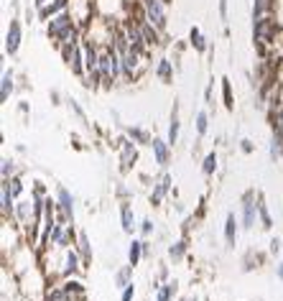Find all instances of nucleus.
Here are the masks:
<instances>
[{"mask_svg":"<svg viewBox=\"0 0 283 301\" xmlns=\"http://www.w3.org/2000/svg\"><path fill=\"white\" fill-rule=\"evenodd\" d=\"M207 125H210V115H207V110H199L197 112V136L199 138L207 133Z\"/></svg>","mask_w":283,"mask_h":301,"instance_id":"32","label":"nucleus"},{"mask_svg":"<svg viewBox=\"0 0 283 301\" xmlns=\"http://www.w3.org/2000/svg\"><path fill=\"white\" fill-rule=\"evenodd\" d=\"M84 260H82V255H79V250H74V248H69V250H64V268H62V273L67 276V278H71L77 271H82L84 266H82Z\"/></svg>","mask_w":283,"mask_h":301,"instance_id":"8","label":"nucleus"},{"mask_svg":"<svg viewBox=\"0 0 283 301\" xmlns=\"http://www.w3.org/2000/svg\"><path fill=\"white\" fill-rule=\"evenodd\" d=\"M276 276L283 281V263H278V266H276Z\"/></svg>","mask_w":283,"mask_h":301,"instance_id":"43","label":"nucleus"},{"mask_svg":"<svg viewBox=\"0 0 283 301\" xmlns=\"http://www.w3.org/2000/svg\"><path fill=\"white\" fill-rule=\"evenodd\" d=\"M143 255H145V253H143V240H133L130 248H128V263H130V266H138Z\"/></svg>","mask_w":283,"mask_h":301,"instance_id":"24","label":"nucleus"},{"mask_svg":"<svg viewBox=\"0 0 283 301\" xmlns=\"http://www.w3.org/2000/svg\"><path fill=\"white\" fill-rule=\"evenodd\" d=\"M150 150H153V161H156L158 166H168V158H171V146H168V141L153 138V141H150Z\"/></svg>","mask_w":283,"mask_h":301,"instance_id":"10","label":"nucleus"},{"mask_svg":"<svg viewBox=\"0 0 283 301\" xmlns=\"http://www.w3.org/2000/svg\"><path fill=\"white\" fill-rule=\"evenodd\" d=\"M163 3H166V5H168V3H171V0H163Z\"/></svg>","mask_w":283,"mask_h":301,"instance_id":"45","label":"nucleus"},{"mask_svg":"<svg viewBox=\"0 0 283 301\" xmlns=\"http://www.w3.org/2000/svg\"><path fill=\"white\" fill-rule=\"evenodd\" d=\"M156 77L161 79V82H171L174 79V62L171 59H158V64H156Z\"/></svg>","mask_w":283,"mask_h":301,"instance_id":"21","label":"nucleus"},{"mask_svg":"<svg viewBox=\"0 0 283 301\" xmlns=\"http://www.w3.org/2000/svg\"><path fill=\"white\" fill-rule=\"evenodd\" d=\"M273 10H276V0H253L250 15H253V21H258V18L273 15Z\"/></svg>","mask_w":283,"mask_h":301,"instance_id":"15","label":"nucleus"},{"mask_svg":"<svg viewBox=\"0 0 283 301\" xmlns=\"http://www.w3.org/2000/svg\"><path fill=\"white\" fill-rule=\"evenodd\" d=\"M77 250H79V255H82V260H84V263H89V260H92V245H89V237H87V232H84V230H79V232H77Z\"/></svg>","mask_w":283,"mask_h":301,"instance_id":"20","label":"nucleus"},{"mask_svg":"<svg viewBox=\"0 0 283 301\" xmlns=\"http://www.w3.org/2000/svg\"><path fill=\"white\" fill-rule=\"evenodd\" d=\"M0 176L3 179H13L15 176V163L10 158H3V166H0Z\"/></svg>","mask_w":283,"mask_h":301,"instance_id":"34","label":"nucleus"},{"mask_svg":"<svg viewBox=\"0 0 283 301\" xmlns=\"http://www.w3.org/2000/svg\"><path fill=\"white\" fill-rule=\"evenodd\" d=\"M128 138L138 146H150V136L143 130V128H128Z\"/></svg>","mask_w":283,"mask_h":301,"instance_id":"27","label":"nucleus"},{"mask_svg":"<svg viewBox=\"0 0 283 301\" xmlns=\"http://www.w3.org/2000/svg\"><path fill=\"white\" fill-rule=\"evenodd\" d=\"M120 161H123V171H128L138 161V148L133 146L130 138H120Z\"/></svg>","mask_w":283,"mask_h":301,"instance_id":"11","label":"nucleus"},{"mask_svg":"<svg viewBox=\"0 0 283 301\" xmlns=\"http://www.w3.org/2000/svg\"><path fill=\"white\" fill-rule=\"evenodd\" d=\"M46 33H49V39H51L56 46H62V44H69V41H82L84 28L77 26V21L71 18L69 10H64V13L54 15V18L46 23Z\"/></svg>","mask_w":283,"mask_h":301,"instance_id":"1","label":"nucleus"},{"mask_svg":"<svg viewBox=\"0 0 283 301\" xmlns=\"http://www.w3.org/2000/svg\"><path fill=\"white\" fill-rule=\"evenodd\" d=\"M281 250V237H273L271 240V253H278Z\"/></svg>","mask_w":283,"mask_h":301,"instance_id":"41","label":"nucleus"},{"mask_svg":"<svg viewBox=\"0 0 283 301\" xmlns=\"http://www.w3.org/2000/svg\"><path fill=\"white\" fill-rule=\"evenodd\" d=\"M133 296H136V284H128V286L123 289V296H120V301H133Z\"/></svg>","mask_w":283,"mask_h":301,"instance_id":"36","label":"nucleus"},{"mask_svg":"<svg viewBox=\"0 0 283 301\" xmlns=\"http://www.w3.org/2000/svg\"><path fill=\"white\" fill-rule=\"evenodd\" d=\"M276 33H278V23L273 15H266V18H258L253 21V41L258 46L260 54H266V46L276 41Z\"/></svg>","mask_w":283,"mask_h":301,"instance_id":"2","label":"nucleus"},{"mask_svg":"<svg viewBox=\"0 0 283 301\" xmlns=\"http://www.w3.org/2000/svg\"><path fill=\"white\" fill-rule=\"evenodd\" d=\"M138 5L143 8V13H145V18L161 31V33H166V28H168V13H166V3L163 0H138Z\"/></svg>","mask_w":283,"mask_h":301,"instance_id":"4","label":"nucleus"},{"mask_svg":"<svg viewBox=\"0 0 283 301\" xmlns=\"http://www.w3.org/2000/svg\"><path fill=\"white\" fill-rule=\"evenodd\" d=\"M184 253H186V237H181V240H176V242L168 245V258L171 260H181Z\"/></svg>","mask_w":283,"mask_h":301,"instance_id":"26","label":"nucleus"},{"mask_svg":"<svg viewBox=\"0 0 283 301\" xmlns=\"http://www.w3.org/2000/svg\"><path fill=\"white\" fill-rule=\"evenodd\" d=\"M120 222H123V232H128V235H133L136 232V212H133V207L128 204V202H123L120 204Z\"/></svg>","mask_w":283,"mask_h":301,"instance_id":"14","label":"nucleus"},{"mask_svg":"<svg viewBox=\"0 0 283 301\" xmlns=\"http://www.w3.org/2000/svg\"><path fill=\"white\" fill-rule=\"evenodd\" d=\"M69 107L77 112V118H79V120H84V112H82V107L77 105V100H69Z\"/></svg>","mask_w":283,"mask_h":301,"instance_id":"38","label":"nucleus"},{"mask_svg":"<svg viewBox=\"0 0 283 301\" xmlns=\"http://www.w3.org/2000/svg\"><path fill=\"white\" fill-rule=\"evenodd\" d=\"M176 294V281H166L158 286V294H156V301H171Z\"/></svg>","mask_w":283,"mask_h":301,"instance_id":"25","label":"nucleus"},{"mask_svg":"<svg viewBox=\"0 0 283 301\" xmlns=\"http://www.w3.org/2000/svg\"><path fill=\"white\" fill-rule=\"evenodd\" d=\"M133 268H136V266L128 263L125 268H120V271L115 273V286H118V289H125L128 284H133Z\"/></svg>","mask_w":283,"mask_h":301,"instance_id":"23","label":"nucleus"},{"mask_svg":"<svg viewBox=\"0 0 283 301\" xmlns=\"http://www.w3.org/2000/svg\"><path fill=\"white\" fill-rule=\"evenodd\" d=\"M46 301H71V296L67 294V289L59 284V286H51L46 291Z\"/></svg>","mask_w":283,"mask_h":301,"instance_id":"28","label":"nucleus"},{"mask_svg":"<svg viewBox=\"0 0 283 301\" xmlns=\"http://www.w3.org/2000/svg\"><path fill=\"white\" fill-rule=\"evenodd\" d=\"M240 227L242 225H240V220L235 217V212H230V215H227V220H224V240H227V245H230V248H235Z\"/></svg>","mask_w":283,"mask_h":301,"instance_id":"13","label":"nucleus"},{"mask_svg":"<svg viewBox=\"0 0 283 301\" xmlns=\"http://www.w3.org/2000/svg\"><path fill=\"white\" fill-rule=\"evenodd\" d=\"M51 0H33V5H36V10H41V8H46Z\"/></svg>","mask_w":283,"mask_h":301,"instance_id":"42","label":"nucleus"},{"mask_svg":"<svg viewBox=\"0 0 283 301\" xmlns=\"http://www.w3.org/2000/svg\"><path fill=\"white\" fill-rule=\"evenodd\" d=\"M15 89V82H13V72H3V79H0V102L5 105L10 100V92Z\"/></svg>","mask_w":283,"mask_h":301,"instance_id":"22","label":"nucleus"},{"mask_svg":"<svg viewBox=\"0 0 283 301\" xmlns=\"http://www.w3.org/2000/svg\"><path fill=\"white\" fill-rule=\"evenodd\" d=\"M189 44H192V49L197 51V54H204L207 49H210V44H207V39H204V33L194 26L192 31H189Z\"/></svg>","mask_w":283,"mask_h":301,"instance_id":"19","label":"nucleus"},{"mask_svg":"<svg viewBox=\"0 0 283 301\" xmlns=\"http://www.w3.org/2000/svg\"><path fill=\"white\" fill-rule=\"evenodd\" d=\"M240 148H242V153H253V141L242 138V141H240Z\"/></svg>","mask_w":283,"mask_h":301,"instance_id":"39","label":"nucleus"},{"mask_svg":"<svg viewBox=\"0 0 283 301\" xmlns=\"http://www.w3.org/2000/svg\"><path fill=\"white\" fill-rule=\"evenodd\" d=\"M168 192H171V176H168V174H161V179L156 181V186H153V192H150V204L158 207Z\"/></svg>","mask_w":283,"mask_h":301,"instance_id":"12","label":"nucleus"},{"mask_svg":"<svg viewBox=\"0 0 283 301\" xmlns=\"http://www.w3.org/2000/svg\"><path fill=\"white\" fill-rule=\"evenodd\" d=\"M62 286L67 289V294L71 296V301H74V296H77V299H82V296H84V286H82L79 281H74V278H67Z\"/></svg>","mask_w":283,"mask_h":301,"instance_id":"29","label":"nucleus"},{"mask_svg":"<svg viewBox=\"0 0 283 301\" xmlns=\"http://www.w3.org/2000/svg\"><path fill=\"white\" fill-rule=\"evenodd\" d=\"M260 220V212H258V202H255V192H245L242 194V217H240V225L242 230H253Z\"/></svg>","mask_w":283,"mask_h":301,"instance_id":"6","label":"nucleus"},{"mask_svg":"<svg viewBox=\"0 0 283 301\" xmlns=\"http://www.w3.org/2000/svg\"><path fill=\"white\" fill-rule=\"evenodd\" d=\"M179 130H181V123H179V107L174 105V112H171V123H168V136H166V141H168V146L174 148L176 143H179Z\"/></svg>","mask_w":283,"mask_h":301,"instance_id":"17","label":"nucleus"},{"mask_svg":"<svg viewBox=\"0 0 283 301\" xmlns=\"http://www.w3.org/2000/svg\"><path fill=\"white\" fill-rule=\"evenodd\" d=\"M179 301H199L197 296H184V299H179Z\"/></svg>","mask_w":283,"mask_h":301,"instance_id":"44","label":"nucleus"},{"mask_svg":"<svg viewBox=\"0 0 283 301\" xmlns=\"http://www.w3.org/2000/svg\"><path fill=\"white\" fill-rule=\"evenodd\" d=\"M59 54H62V59L67 62V67H69L71 72L84 79V74H87V67H84V49H82V41H69V44H62V46H59Z\"/></svg>","mask_w":283,"mask_h":301,"instance_id":"3","label":"nucleus"},{"mask_svg":"<svg viewBox=\"0 0 283 301\" xmlns=\"http://www.w3.org/2000/svg\"><path fill=\"white\" fill-rule=\"evenodd\" d=\"M0 210H3V217H8V215H15V197L10 194V189L5 186V184H0Z\"/></svg>","mask_w":283,"mask_h":301,"instance_id":"16","label":"nucleus"},{"mask_svg":"<svg viewBox=\"0 0 283 301\" xmlns=\"http://www.w3.org/2000/svg\"><path fill=\"white\" fill-rule=\"evenodd\" d=\"M258 212H260V227L263 230H271L273 227V217H271V212H268V207H266V202L258 197Z\"/></svg>","mask_w":283,"mask_h":301,"instance_id":"30","label":"nucleus"},{"mask_svg":"<svg viewBox=\"0 0 283 301\" xmlns=\"http://www.w3.org/2000/svg\"><path fill=\"white\" fill-rule=\"evenodd\" d=\"M153 227H156V225H153L150 220H143V222H141V232H143V235H150V232H153Z\"/></svg>","mask_w":283,"mask_h":301,"instance_id":"37","label":"nucleus"},{"mask_svg":"<svg viewBox=\"0 0 283 301\" xmlns=\"http://www.w3.org/2000/svg\"><path fill=\"white\" fill-rule=\"evenodd\" d=\"M214 171H217V153H207V156H204V161H202V174H204V176H212Z\"/></svg>","mask_w":283,"mask_h":301,"instance_id":"31","label":"nucleus"},{"mask_svg":"<svg viewBox=\"0 0 283 301\" xmlns=\"http://www.w3.org/2000/svg\"><path fill=\"white\" fill-rule=\"evenodd\" d=\"M222 95H224L227 110H232V87H230V79H222Z\"/></svg>","mask_w":283,"mask_h":301,"instance_id":"35","label":"nucleus"},{"mask_svg":"<svg viewBox=\"0 0 283 301\" xmlns=\"http://www.w3.org/2000/svg\"><path fill=\"white\" fill-rule=\"evenodd\" d=\"M13 217H15L21 225H31V217H33V199H31V202H18Z\"/></svg>","mask_w":283,"mask_h":301,"instance_id":"18","label":"nucleus"},{"mask_svg":"<svg viewBox=\"0 0 283 301\" xmlns=\"http://www.w3.org/2000/svg\"><path fill=\"white\" fill-rule=\"evenodd\" d=\"M21 39H23L21 21H18V18H10V26H8V31H5V44H3V51H5V57H15V54H18Z\"/></svg>","mask_w":283,"mask_h":301,"instance_id":"7","label":"nucleus"},{"mask_svg":"<svg viewBox=\"0 0 283 301\" xmlns=\"http://www.w3.org/2000/svg\"><path fill=\"white\" fill-rule=\"evenodd\" d=\"M71 0H51L46 8H41V10H36L39 13V21H44V23H49L54 15H59V13H64V10H69Z\"/></svg>","mask_w":283,"mask_h":301,"instance_id":"9","label":"nucleus"},{"mask_svg":"<svg viewBox=\"0 0 283 301\" xmlns=\"http://www.w3.org/2000/svg\"><path fill=\"white\" fill-rule=\"evenodd\" d=\"M145 59L148 57H143L138 51H128V54H123L120 57V64H123V79L125 82H136L138 77H141V69L145 67Z\"/></svg>","mask_w":283,"mask_h":301,"instance_id":"5","label":"nucleus"},{"mask_svg":"<svg viewBox=\"0 0 283 301\" xmlns=\"http://www.w3.org/2000/svg\"><path fill=\"white\" fill-rule=\"evenodd\" d=\"M219 18L227 21V0H219Z\"/></svg>","mask_w":283,"mask_h":301,"instance_id":"40","label":"nucleus"},{"mask_svg":"<svg viewBox=\"0 0 283 301\" xmlns=\"http://www.w3.org/2000/svg\"><path fill=\"white\" fill-rule=\"evenodd\" d=\"M3 184L10 189V194H13V197H21V194H23V181H21L18 176H13V179H3Z\"/></svg>","mask_w":283,"mask_h":301,"instance_id":"33","label":"nucleus"}]
</instances>
